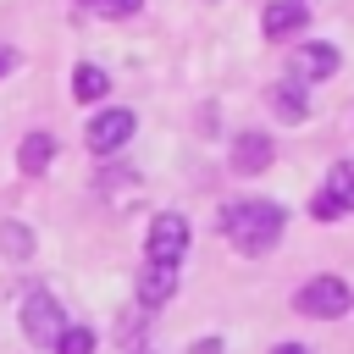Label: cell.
Masks as SVG:
<instances>
[{
    "mask_svg": "<svg viewBox=\"0 0 354 354\" xmlns=\"http://www.w3.org/2000/svg\"><path fill=\"white\" fill-rule=\"evenodd\" d=\"M343 66L337 44H299L293 50V83H315V77H332Z\"/></svg>",
    "mask_w": 354,
    "mask_h": 354,
    "instance_id": "8992f818",
    "label": "cell"
},
{
    "mask_svg": "<svg viewBox=\"0 0 354 354\" xmlns=\"http://www.w3.org/2000/svg\"><path fill=\"white\" fill-rule=\"evenodd\" d=\"M88 6H100V0H88Z\"/></svg>",
    "mask_w": 354,
    "mask_h": 354,
    "instance_id": "44dd1931",
    "label": "cell"
},
{
    "mask_svg": "<svg viewBox=\"0 0 354 354\" xmlns=\"http://www.w3.org/2000/svg\"><path fill=\"white\" fill-rule=\"evenodd\" d=\"M194 354H221V343H216V337H205V343H194Z\"/></svg>",
    "mask_w": 354,
    "mask_h": 354,
    "instance_id": "d6986e66",
    "label": "cell"
},
{
    "mask_svg": "<svg viewBox=\"0 0 354 354\" xmlns=\"http://www.w3.org/2000/svg\"><path fill=\"white\" fill-rule=\"evenodd\" d=\"M271 138L266 133H238V144H232V171H243V177H254V171H266L271 166Z\"/></svg>",
    "mask_w": 354,
    "mask_h": 354,
    "instance_id": "ba28073f",
    "label": "cell"
},
{
    "mask_svg": "<svg viewBox=\"0 0 354 354\" xmlns=\"http://www.w3.org/2000/svg\"><path fill=\"white\" fill-rule=\"evenodd\" d=\"M271 354H310V348H299V343H277Z\"/></svg>",
    "mask_w": 354,
    "mask_h": 354,
    "instance_id": "ffe728a7",
    "label": "cell"
},
{
    "mask_svg": "<svg viewBox=\"0 0 354 354\" xmlns=\"http://www.w3.org/2000/svg\"><path fill=\"white\" fill-rule=\"evenodd\" d=\"M326 194L343 205V216L354 210V160H337V166L326 171Z\"/></svg>",
    "mask_w": 354,
    "mask_h": 354,
    "instance_id": "7c38bea8",
    "label": "cell"
},
{
    "mask_svg": "<svg viewBox=\"0 0 354 354\" xmlns=\"http://www.w3.org/2000/svg\"><path fill=\"white\" fill-rule=\"evenodd\" d=\"M11 66H17V50H6V44H0V77H6Z\"/></svg>",
    "mask_w": 354,
    "mask_h": 354,
    "instance_id": "ac0fdd59",
    "label": "cell"
},
{
    "mask_svg": "<svg viewBox=\"0 0 354 354\" xmlns=\"http://www.w3.org/2000/svg\"><path fill=\"white\" fill-rule=\"evenodd\" d=\"M50 160H55V138H50V133H28V138H22V149H17L22 177H39Z\"/></svg>",
    "mask_w": 354,
    "mask_h": 354,
    "instance_id": "30bf717a",
    "label": "cell"
},
{
    "mask_svg": "<svg viewBox=\"0 0 354 354\" xmlns=\"http://www.w3.org/2000/svg\"><path fill=\"white\" fill-rule=\"evenodd\" d=\"M183 254H188V221H183L177 210H160V216L149 221V260L177 266Z\"/></svg>",
    "mask_w": 354,
    "mask_h": 354,
    "instance_id": "277c9868",
    "label": "cell"
},
{
    "mask_svg": "<svg viewBox=\"0 0 354 354\" xmlns=\"http://www.w3.org/2000/svg\"><path fill=\"white\" fill-rule=\"evenodd\" d=\"M66 332V315H61V304L44 293V288H33L28 299H22V337H33V343H55Z\"/></svg>",
    "mask_w": 354,
    "mask_h": 354,
    "instance_id": "3957f363",
    "label": "cell"
},
{
    "mask_svg": "<svg viewBox=\"0 0 354 354\" xmlns=\"http://www.w3.org/2000/svg\"><path fill=\"white\" fill-rule=\"evenodd\" d=\"M310 216H315V221H337V216H343V205H337V199H332V194L321 188V194L310 199Z\"/></svg>",
    "mask_w": 354,
    "mask_h": 354,
    "instance_id": "2e32d148",
    "label": "cell"
},
{
    "mask_svg": "<svg viewBox=\"0 0 354 354\" xmlns=\"http://www.w3.org/2000/svg\"><path fill=\"white\" fill-rule=\"evenodd\" d=\"M288 227V210L277 199H243V205H227L221 210V232L243 249V254H266Z\"/></svg>",
    "mask_w": 354,
    "mask_h": 354,
    "instance_id": "6da1fadb",
    "label": "cell"
},
{
    "mask_svg": "<svg viewBox=\"0 0 354 354\" xmlns=\"http://www.w3.org/2000/svg\"><path fill=\"white\" fill-rule=\"evenodd\" d=\"M271 105H277V116H282V122H304V111H310L299 83H277V88H271Z\"/></svg>",
    "mask_w": 354,
    "mask_h": 354,
    "instance_id": "8fae6325",
    "label": "cell"
},
{
    "mask_svg": "<svg viewBox=\"0 0 354 354\" xmlns=\"http://www.w3.org/2000/svg\"><path fill=\"white\" fill-rule=\"evenodd\" d=\"M348 304H354V288L343 277H310L299 288V310L315 321H337V315H348Z\"/></svg>",
    "mask_w": 354,
    "mask_h": 354,
    "instance_id": "7a4b0ae2",
    "label": "cell"
},
{
    "mask_svg": "<svg viewBox=\"0 0 354 354\" xmlns=\"http://www.w3.org/2000/svg\"><path fill=\"white\" fill-rule=\"evenodd\" d=\"M105 88H111V77H105L100 66H77V72H72V94H77V100H100Z\"/></svg>",
    "mask_w": 354,
    "mask_h": 354,
    "instance_id": "5bb4252c",
    "label": "cell"
},
{
    "mask_svg": "<svg viewBox=\"0 0 354 354\" xmlns=\"http://www.w3.org/2000/svg\"><path fill=\"white\" fill-rule=\"evenodd\" d=\"M127 138H133V111H122V105H111L88 122V149L94 155H116Z\"/></svg>",
    "mask_w": 354,
    "mask_h": 354,
    "instance_id": "5b68a950",
    "label": "cell"
},
{
    "mask_svg": "<svg viewBox=\"0 0 354 354\" xmlns=\"http://www.w3.org/2000/svg\"><path fill=\"white\" fill-rule=\"evenodd\" d=\"M260 28H266V39H288V33H299V28H304V0H271L266 17H260Z\"/></svg>",
    "mask_w": 354,
    "mask_h": 354,
    "instance_id": "9c48e42d",
    "label": "cell"
},
{
    "mask_svg": "<svg viewBox=\"0 0 354 354\" xmlns=\"http://www.w3.org/2000/svg\"><path fill=\"white\" fill-rule=\"evenodd\" d=\"M55 354H94V332L88 326H66L55 337Z\"/></svg>",
    "mask_w": 354,
    "mask_h": 354,
    "instance_id": "9a60e30c",
    "label": "cell"
},
{
    "mask_svg": "<svg viewBox=\"0 0 354 354\" xmlns=\"http://www.w3.org/2000/svg\"><path fill=\"white\" fill-rule=\"evenodd\" d=\"M144 0H100V11H111V17H133Z\"/></svg>",
    "mask_w": 354,
    "mask_h": 354,
    "instance_id": "e0dca14e",
    "label": "cell"
},
{
    "mask_svg": "<svg viewBox=\"0 0 354 354\" xmlns=\"http://www.w3.org/2000/svg\"><path fill=\"white\" fill-rule=\"evenodd\" d=\"M171 293H177V266L149 260V266L138 271V304H144V310H155V304H166Z\"/></svg>",
    "mask_w": 354,
    "mask_h": 354,
    "instance_id": "52a82bcc",
    "label": "cell"
},
{
    "mask_svg": "<svg viewBox=\"0 0 354 354\" xmlns=\"http://www.w3.org/2000/svg\"><path fill=\"white\" fill-rule=\"evenodd\" d=\"M0 254L28 260V254H33V232H28L22 221H0Z\"/></svg>",
    "mask_w": 354,
    "mask_h": 354,
    "instance_id": "4fadbf2b",
    "label": "cell"
}]
</instances>
